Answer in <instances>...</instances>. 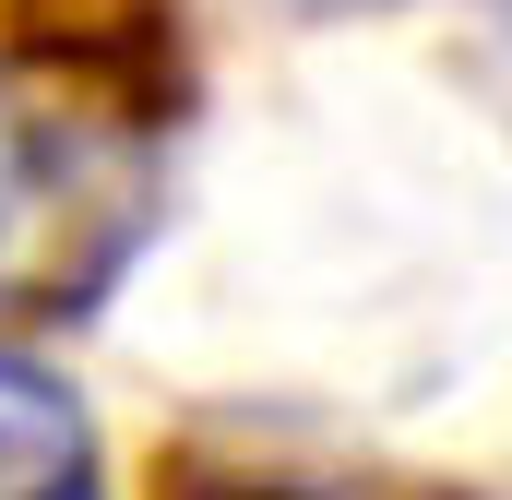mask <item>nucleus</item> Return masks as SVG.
I'll return each instance as SVG.
<instances>
[{
    "label": "nucleus",
    "mask_w": 512,
    "mask_h": 500,
    "mask_svg": "<svg viewBox=\"0 0 512 500\" xmlns=\"http://www.w3.org/2000/svg\"><path fill=\"white\" fill-rule=\"evenodd\" d=\"M155 227V131L60 60H0V334L96 310Z\"/></svg>",
    "instance_id": "f257e3e1"
},
{
    "label": "nucleus",
    "mask_w": 512,
    "mask_h": 500,
    "mask_svg": "<svg viewBox=\"0 0 512 500\" xmlns=\"http://www.w3.org/2000/svg\"><path fill=\"white\" fill-rule=\"evenodd\" d=\"M0 500H108V453L84 393L0 346Z\"/></svg>",
    "instance_id": "f03ea898"
},
{
    "label": "nucleus",
    "mask_w": 512,
    "mask_h": 500,
    "mask_svg": "<svg viewBox=\"0 0 512 500\" xmlns=\"http://www.w3.org/2000/svg\"><path fill=\"white\" fill-rule=\"evenodd\" d=\"M477 72H489V96L512 108V0H489V36H477Z\"/></svg>",
    "instance_id": "7ed1b4c3"
}]
</instances>
